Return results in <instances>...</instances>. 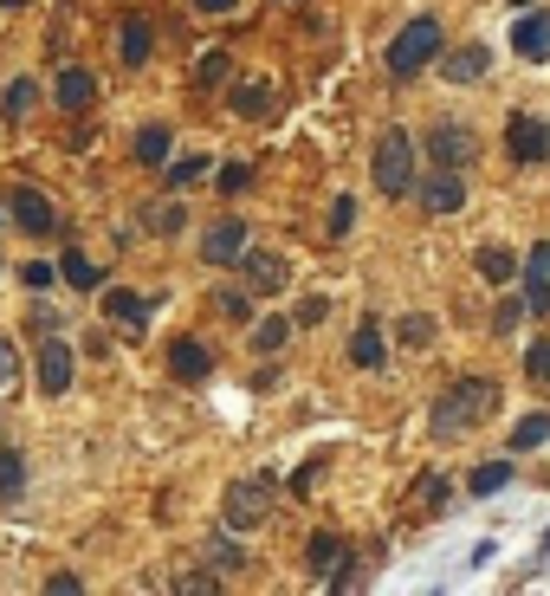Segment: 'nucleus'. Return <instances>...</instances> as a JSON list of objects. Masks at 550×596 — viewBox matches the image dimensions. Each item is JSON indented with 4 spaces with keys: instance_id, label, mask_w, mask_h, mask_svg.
Instances as JSON below:
<instances>
[{
    "instance_id": "obj_1",
    "label": "nucleus",
    "mask_w": 550,
    "mask_h": 596,
    "mask_svg": "<svg viewBox=\"0 0 550 596\" xmlns=\"http://www.w3.org/2000/svg\"><path fill=\"white\" fill-rule=\"evenodd\" d=\"M492 409H499V382L492 376H467V382H454V389L434 396V435L440 442H460V435L480 428Z\"/></svg>"
},
{
    "instance_id": "obj_2",
    "label": "nucleus",
    "mask_w": 550,
    "mask_h": 596,
    "mask_svg": "<svg viewBox=\"0 0 550 596\" xmlns=\"http://www.w3.org/2000/svg\"><path fill=\"white\" fill-rule=\"evenodd\" d=\"M273 500H278L273 473H247V480L227 486V500H220V525H227V531H253V525L273 519Z\"/></svg>"
},
{
    "instance_id": "obj_3",
    "label": "nucleus",
    "mask_w": 550,
    "mask_h": 596,
    "mask_svg": "<svg viewBox=\"0 0 550 596\" xmlns=\"http://www.w3.org/2000/svg\"><path fill=\"white\" fill-rule=\"evenodd\" d=\"M369 175H376V188L382 195H409L414 188V144H409V130H382L376 137V156H369Z\"/></svg>"
},
{
    "instance_id": "obj_4",
    "label": "nucleus",
    "mask_w": 550,
    "mask_h": 596,
    "mask_svg": "<svg viewBox=\"0 0 550 596\" xmlns=\"http://www.w3.org/2000/svg\"><path fill=\"white\" fill-rule=\"evenodd\" d=\"M434 53H440V20H427V13H421V20H409V26L389 39V72H396V78H414L427 59H434Z\"/></svg>"
},
{
    "instance_id": "obj_5",
    "label": "nucleus",
    "mask_w": 550,
    "mask_h": 596,
    "mask_svg": "<svg viewBox=\"0 0 550 596\" xmlns=\"http://www.w3.org/2000/svg\"><path fill=\"white\" fill-rule=\"evenodd\" d=\"M427 156H434V169H467L480 156V137L467 124H434L427 130Z\"/></svg>"
},
{
    "instance_id": "obj_6",
    "label": "nucleus",
    "mask_w": 550,
    "mask_h": 596,
    "mask_svg": "<svg viewBox=\"0 0 550 596\" xmlns=\"http://www.w3.org/2000/svg\"><path fill=\"white\" fill-rule=\"evenodd\" d=\"M7 208H13V227H20V233H53V227H59L53 202H46L39 188H26V182H20V188L7 195Z\"/></svg>"
},
{
    "instance_id": "obj_7",
    "label": "nucleus",
    "mask_w": 550,
    "mask_h": 596,
    "mask_svg": "<svg viewBox=\"0 0 550 596\" xmlns=\"http://www.w3.org/2000/svg\"><path fill=\"white\" fill-rule=\"evenodd\" d=\"M505 149H512V162H545V156H550V130L538 124V117H525V111H518V117L505 124Z\"/></svg>"
},
{
    "instance_id": "obj_8",
    "label": "nucleus",
    "mask_w": 550,
    "mask_h": 596,
    "mask_svg": "<svg viewBox=\"0 0 550 596\" xmlns=\"http://www.w3.org/2000/svg\"><path fill=\"white\" fill-rule=\"evenodd\" d=\"M512 53L531 59V66H545L550 59V13H518V26H512Z\"/></svg>"
},
{
    "instance_id": "obj_9",
    "label": "nucleus",
    "mask_w": 550,
    "mask_h": 596,
    "mask_svg": "<svg viewBox=\"0 0 550 596\" xmlns=\"http://www.w3.org/2000/svg\"><path fill=\"white\" fill-rule=\"evenodd\" d=\"M240 253H247V221L207 227V240H202V260H207V266H233Z\"/></svg>"
},
{
    "instance_id": "obj_10",
    "label": "nucleus",
    "mask_w": 550,
    "mask_h": 596,
    "mask_svg": "<svg viewBox=\"0 0 550 596\" xmlns=\"http://www.w3.org/2000/svg\"><path fill=\"white\" fill-rule=\"evenodd\" d=\"M207 370H214L207 344H195V337H175V344H169V376H175V382H207Z\"/></svg>"
},
{
    "instance_id": "obj_11",
    "label": "nucleus",
    "mask_w": 550,
    "mask_h": 596,
    "mask_svg": "<svg viewBox=\"0 0 550 596\" xmlns=\"http://www.w3.org/2000/svg\"><path fill=\"white\" fill-rule=\"evenodd\" d=\"M421 202H427V215H460V208H467V182H460V169H440V175L421 188Z\"/></svg>"
},
{
    "instance_id": "obj_12",
    "label": "nucleus",
    "mask_w": 550,
    "mask_h": 596,
    "mask_svg": "<svg viewBox=\"0 0 550 596\" xmlns=\"http://www.w3.org/2000/svg\"><path fill=\"white\" fill-rule=\"evenodd\" d=\"M240 266H247V286H253V293H285V260H278V253L247 247V253H240Z\"/></svg>"
},
{
    "instance_id": "obj_13",
    "label": "nucleus",
    "mask_w": 550,
    "mask_h": 596,
    "mask_svg": "<svg viewBox=\"0 0 550 596\" xmlns=\"http://www.w3.org/2000/svg\"><path fill=\"white\" fill-rule=\"evenodd\" d=\"M485 66H492V53H485V46H460V53H447V59H440V78H447V84H480Z\"/></svg>"
},
{
    "instance_id": "obj_14",
    "label": "nucleus",
    "mask_w": 550,
    "mask_h": 596,
    "mask_svg": "<svg viewBox=\"0 0 550 596\" xmlns=\"http://www.w3.org/2000/svg\"><path fill=\"white\" fill-rule=\"evenodd\" d=\"M39 389H46V396H66L71 389V351L59 344V337L39 351Z\"/></svg>"
},
{
    "instance_id": "obj_15",
    "label": "nucleus",
    "mask_w": 550,
    "mask_h": 596,
    "mask_svg": "<svg viewBox=\"0 0 550 596\" xmlns=\"http://www.w3.org/2000/svg\"><path fill=\"white\" fill-rule=\"evenodd\" d=\"M104 318H111L117 331H130V337H137L142 318H149V305H142L137 293H111V286H104Z\"/></svg>"
},
{
    "instance_id": "obj_16",
    "label": "nucleus",
    "mask_w": 550,
    "mask_h": 596,
    "mask_svg": "<svg viewBox=\"0 0 550 596\" xmlns=\"http://www.w3.org/2000/svg\"><path fill=\"white\" fill-rule=\"evenodd\" d=\"M233 111H240L247 124H260V117L273 111V84H266V78H240V84H233Z\"/></svg>"
},
{
    "instance_id": "obj_17",
    "label": "nucleus",
    "mask_w": 550,
    "mask_h": 596,
    "mask_svg": "<svg viewBox=\"0 0 550 596\" xmlns=\"http://www.w3.org/2000/svg\"><path fill=\"white\" fill-rule=\"evenodd\" d=\"M525 286H531V311H550V247H538V253H525Z\"/></svg>"
},
{
    "instance_id": "obj_18",
    "label": "nucleus",
    "mask_w": 550,
    "mask_h": 596,
    "mask_svg": "<svg viewBox=\"0 0 550 596\" xmlns=\"http://www.w3.org/2000/svg\"><path fill=\"white\" fill-rule=\"evenodd\" d=\"M59 279L78 286V293H104V266H98V260H84V253H66V260H59Z\"/></svg>"
},
{
    "instance_id": "obj_19",
    "label": "nucleus",
    "mask_w": 550,
    "mask_h": 596,
    "mask_svg": "<svg viewBox=\"0 0 550 596\" xmlns=\"http://www.w3.org/2000/svg\"><path fill=\"white\" fill-rule=\"evenodd\" d=\"M91 98H98V78L84 72V66H66V72H59V104H66V111H84Z\"/></svg>"
},
{
    "instance_id": "obj_20",
    "label": "nucleus",
    "mask_w": 550,
    "mask_h": 596,
    "mask_svg": "<svg viewBox=\"0 0 550 596\" xmlns=\"http://www.w3.org/2000/svg\"><path fill=\"white\" fill-rule=\"evenodd\" d=\"M350 357H356L363 370H382V324H376V318H363V324H356V337H350Z\"/></svg>"
},
{
    "instance_id": "obj_21",
    "label": "nucleus",
    "mask_w": 550,
    "mask_h": 596,
    "mask_svg": "<svg viewBox=\"0 0 550 596\" xmlns=\"http://www.w3.org/2000/svg\"><path fill=\"white\" fill-rule=\"evenodd\" d=\"M434 506H447V480L440 473H421L409 493V519H421V513H434Z\"/></svg>"
},
{
    "instance_id": "obj_22",
    "label": "nucleus",
    "mask_w": 550,
    "mask_h": 596,
    "mask_svg": "<svg viewBox=\"0 0 550 596\" xmlns=\"http://www.w3.org/2000/svg\"><path fill=\"white\" fill-rule=\"evenodd\" d=\"M227 72H233V53H227V46H207L202 59H195V84H202V91L227 84Z\"/></svg>"
},
{
    "instance_id": "obj_23",
    "label": "nucleus",
    "mask_w": 550,
    "mask_h": 596,
    "mask_svg": "<svg viewBox=\"0 0 550 596\" xmlns=\"http://www.w3.org/2000/svg\"><path fill=\"white\" fill-rule=\"evenodd\" d=\"M473 260H480V273L485 279H492V286H499V279H512V273H518V260H512V253H505V247H499V240H485L480 253H473Z\"/></svg>"
},
{
    "instance_id": "obj_24",
    "label": "nucleus",
    "mask_w": 550,
    "mask_h": 596,
    "mask_svg": "<svg viewBox=\"0 0 550 596\" xmlns=\"http://www.w3.org/2000/svg\"><path fill=\"white\" fill-rule=\"evenodd\" d=\"M137 162L142 169H162V162H169V130H162V124H149L137 137Z\"/></svg>"
},
{
    "instance_id": "obj_25",
    "label": "nucleus",
    "mask_w": 550,
    "mask_h": 596,
    "mask_svg": "<svg viewBox=\"0 0 550 596\" xmlns=\"http://www.w3.org/2000/svg\"><path fill=\"white\" fill-rule=\"evenodd\" d=\"M33 104H39V84H33V78H13V84H7V98H0V111H7V117H26Z\"/></svg>"
},
{
    "instance_id": "obj_26",
    "label": "nucleus",
    "mask_w": 550,
    "mask_h": 596,
    "mask_svg": "<svg viewBox=\"0 0 550 596\" xmlns=\"http://www.w3.org/2000/svg\"><path fill=\"white\" fill-rule=\"evenodd\" d=\"M20 486H26V460L13 447H0V500H20Z\"/></svg>"
},
{
    "instance_id": "obj_27",
    "label": "nucleus",
    "mask_w": 550,
    "mask_h": 596,
    "mask_svg": "<svg viewBox=\"0 0 550 596\" xmlns=\"http://www.w3.org/2000/svg\"><path fill=\"white\" fill-rule=\"evenodd\" d=\"M117 46H124V53H117V59H124V66H142V59H149V20H130V26H124V39H117Z\"/></svg>"
},
{
    "instance_id": "obj_28",
    "label": "nucleus",
    "mask_w": 550,
    "mask_h": 596,
    "mask_svg": "<svg viewBox=\"0 0 550 596\" xmlns=\"http://www.w3.org/2000/svg\"><path fill=\"white\" fill-rule=\"evenodd\" d=\"M550 442V415H525L518 428H512V447L525 454V447H545Z\"/></svg>"
},
{
    "instance_id": "obj_29",
    "label": "nucleus",
    "mask_w": 550,
    "mask_h": 596,
    "mask_svg": "<svg viewBox=\"0 0 550 596\" xmlns=\"http://www.w3.org/2000/svg\"><path fill=\"white\" fill-rule=\"evenodd\" d=\"M499 486H512V460H485L473 473V493H499Z\"/></svg>"
},
{
    "instance_id": "obj_30",
    "label": "nucleus",
    "mask_w": 550,
    "mask_h": 596,
    "mask_svg": "<svg viewBox=\"0 0 550 596\" xmlns=\"http://www.w3.org/2000/svg\"><path fill=\"white\" fill-rule=\"evenodd\" d=\"M207 564H214V571H240L247 558H240V545H227V538H214V545H207Z\"/></svg>"
},
{
    "instance_id": "obj_31",
    "label": "nucleus",
    "mask_w": 550,
    "mask_h": 596,
    "mask_svg": "<svg viewBox=\"0 0 550 596\" xmlns=\"http://www.w3.org/2000/svg\"><path fill=\"white\" fill-rule=\"evenodd\" d=\"M337 558H344V545H337L331 531H318V538H311V564H318V571H331Z\"/></svg>"
},
{
    "instance_id": "obj_32",
    "label": "nucleus",
    "mask_w": 550,
    "mask_h": 596,
    "mask_svg": "<svg viewBox=\"0 0 550 596\" xmlns=\"http://www.w3.org/2000/svg\"><path fill=\"white\" fill-rule=\"evenodd\" d=\"M195 175H207V162H202V156H182V162H169V188H188Z\"/></svg>"
},
{
    "instance_id": "obj_33",
    "label": "nucleus",
    "mask_w": 550,
    "mask_h": 596,
    "mask_svg": "<svg viewBox=\"0 0 550 596\" xmlns=\"http://www.w3.org/2000/svg\"><path fill=\"white\" fill-rule=\"evenodd\" d=\"M214 311H220V318H233V324H247V318H253L247 293H220V298H214Z\"/></svg>"
},
{
    "instance_id": "obj_34",
    "label": "nucleus",
    "mask_w": 550,
    "mask_h": 596,
    "mask_svg": "<svg viewBox=\"0 0 550 596\" xmlns=\"http://www.w3.org/2000/svg\"><path fill=\"white\" fill-rule=\"evenodd\" d=\"M285 344V318H266V324H253V351H278Z\"/></svg>"
},
{
    "instance_id": "obj_35",
    "label": "nucleus",
    "mask_w": 550,
    "mask_h": 596,
    "mask_svg": "<svg viewBox=\"0 0 550 596\" xmlns=\"http://www.w3.org/2000/svg\"><path fill=\"white\" fill-rule=\"evenodd\" d=\"M427 337H434V318H421V311H409V318H402V344H414V351H421Z\"/></svg>"
},
{
    "instance_id": "obj_36",
    "label": "nucleus",
    "mask_w": 550,
    "mask_h": 596,
    "mask_svg": "<svg viewBox=\"0 0 550 596\" xmlns=\"http://www.w3.org/2000/svg\"><path fill=\"white\" fill-rule=\"evenodd\" d=\"M525 311H531V305H518V298H505V305L492 311V324H499V331H518V318H525Z\"/></svg>"
},
{
    "instance_id": "obj_37",
    "label": "nucleus",
    "mask_w": 550,
    "mask_h": 596,
    "mask_svg": "<svg viewBox=\"0 0 550 596\" xmlns=\"http://www.w3.org/2000/svg\"><path fill=\"white\" fill-rule=\"evenodd\" d=\"M525 370L538 376V382H545L550 389V344H531V357H525Z\"/></svg>"
},
{
    "instance_id": "obj_38",
    "label": "nucleus",
    "mask_w": 550,
    "mask_h": 596,
    "mask_svg": "<svg viewBox=\"0 0 550 596\" xmlns=\"http://www.w3.org/2000/svg\"><path fill=\"white\" fill-rule=\"evenodd\" d=\"M350 221H356V202L337 195V202H331V233H350Z\"/></svg>"
},
{
    "instance_id": "obj_39",
    "label": "nucleus",
    "mask_w": 550,
    "mask_h": 596,
    "mask_svg": "<svg viewBox=\"0 0 550 596\" xmlns=\"http://www.w3.org/2000/svg\"><path fill=\"white\" fill-rule=\"evenodd\" d=\"M149 227H156V233H175V227H182V208H149Z\"/></svg>"
},
{
    "instance_id": "obj_40",
    "label": "nucleus",
    "mask_w": 550,
    "mask_h": 596,
    "mask_svg": "<svg viewBox=\"0 0 550 596\" xmlns=\"http://www.w3.org/2000/svg\"><path fill=\"white\" fill-rule=\"evenodd\" d=\"M247 182H253V169H240V162H227V169H220V188H227V195H233V188H247Z\"/></svg>"
},
{
    "instance_id": "obj_41",
    "label": "nucleus",
    "mask_w": 550,
    "mask_h": 596,
    "mask_svg": "<svg viewBox=\"0 0 550 596\" xmlns=\"http://www.w3.org/2000/svg\"><path fill=\"white\" fill-rule=\"evenodd\" d=\"M324 311H331L324 298H305V305H298V324H324Z\"/></svg>"
},
{
    "instance_id": "obj_42",
    "label": "nucleus",
    "mask_w": 550,
    "mask_h": 596,
    "mask_svg": "<svg viewBox=\"0 0 550 596\" xmlns=\"http://www.w3.org/2000/svg\"><path fill=\"white\" fill-rule=\"evenodd\" d=\"M13 376V351H7V337H0V382Z\"/></svg>"
},
{
    "instance_id": "obj_43",
    "label": "nucleus",
    "mask_w": 550,
    "mask_h": 596,
    "mask_svg": "<svg viewBox=\"0 0 550 596\" xmlns=\"http://www.w3.org/2000/svg\"><path fill=\"white\" fill-rule=\"evenodd\" d=\"M195 7H202V13H227V7H233V0H195Z\"/></svg>"
},
{
    "instance_id": "obj_44",
    "label": "nucleus",
    "mask_w": 550,
    "mask_h": 596,
    "mask_svg": "<svg viewBox=\"0 0 550 596\" xmlns=\"http://www.w3.org/2000/svg\"><path fill=\"white\" fill-rule=\"evenodd\" d=\"M0 7H20V0H0Z\"/></svg>"
},
{
    "instance_id": "obj_45",
    "label": "nucleus",
    "mask_w": 550,
    "mask_h": 596,
    "mask_svg": "<svg viewBox=\"0 0 550 596\" xmlns=\"http://www.w3.org/2000/svg\"><path fill=\"white\" fill-rule=\"evenodd\" d=\"M545 558H550V545H545Z\"/></svg>"
},
{
    "instance_id": "obj_46",
    "label": "nucleus",
    "mask_w": 550,
    "mask_h": 596,
    "mask_svg": "<svg viewBox=\"0 0 550 596\" xmlns=\"http://www.w3.org/2000/svg\"><path fill=\"white\" fill-rule=\"evenodd\" d=\"M518 7H525V0H518Z\"/></svg>"
}]
</instances>
